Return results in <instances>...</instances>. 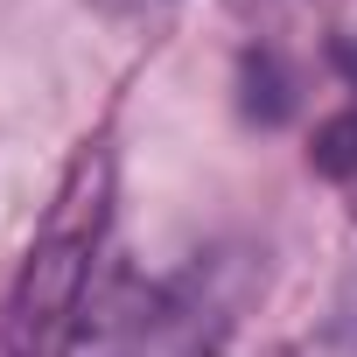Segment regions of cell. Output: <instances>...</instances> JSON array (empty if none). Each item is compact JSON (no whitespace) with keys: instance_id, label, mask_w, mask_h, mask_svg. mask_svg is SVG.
I'll use <instances>...</instances> for the list:
<instances>
[{"instance_id":"obj_7","label":"cell","mask_w":357,"mask_h":357,"mask_svg":"<svg viewBox=\"0 0 357 357\" xmlns=\"http://www.w3.org/2000/svg\"><path fill=\"white\" fill-rule=\"evenodd\" d=\"M98 8H105L112 22H154V15L168 8V0H98Z\"/></svg>"},{"instance_id":"obj_5","label":"cell","mask_w":357,"mask_h":357,"mask_svg":"<svg viewBox=\"0 0 357 357\" xmlns=\"http://www.w3.org/2000/svg\"><path fill=\"white\" fill-rule=\"evenodd\" d=\"M315 175H329V183H350L357 175V112H336L315 126V147H308Z\"/></svg>"},{"instance_id":"obj_8","label":"cell","mask_w":357,"mask_h":357,"mask_svg":"<svg viewBox=\"0 0 357 357\" xmlns=\"http://www.w3.org/2000/svg\"><path fill=\"white\" fill-rule=\"evenodd\" d=\"M329 56H336V70L357 84V36H336V43H329Z\"/></svg>"},{"instance_id":"obj_9","label":"cell","mask_w":357,"mask_h":357,"mask_svg":"<svg viewBox=\"0 0 357 357\" xmlns=\"http://www.w3.org/2000/svg\"><path fill=\"white\" fill-rule=\"evenodd\" d=\"M0 357H36V350L15 336V322H8V315H0Z\"/></svg>"},{"instance_id":"obj_1","label":"cell","mask_w":357,"mask_h":357,"mask_svg":"<svg viewBox=\"0 0 357 357\" xmlns=\"http://www.w3.org/2000/svg\"><path fill=\"white\" fill-rule=\"evenodd\" d=\"M105 211H112V154H105V147H84V154L70 161V175H63V190H56V204H50V218H43L29 259H22V280H15L8 308H0L36 357L50 350V336L70 322L84 280L98 273Z\"/></svg>"},{"instance_id":"obj_10","label":"cell","mask_w":357,"mask_h":357,"mask_svg":"<svg viewBox=\"0 0 357 357\" xmlns=\"http://www.w3.org/2000/svg\"><path fill=\"white\" fill-rule=\"evenodd\" d=\"M343 190H350V211H357V175H350V183H343Z\"/></svg>"},{"instance_id":"obj_3","label":"cell","mask_w":357,"mask_h":357,"mask_svg":"<svg viewBox=\"0 0 357 357\" xmlns=\"http://www.w3.org/2000/svg\"><path fill=\"white\" fill-rule=\"evenodd\" d=\"M245 287H252L245 252H211V259H197L183 280L161 287V308H154V350H161V357H211V350L225 343V329L238 322Z\"/></svg>"},{"instance_id":"obj_6","label":"cell","mask_w":357,"mask_h":357,"mask_svg":"<svg viewBox=\"0 0 357 357\" xmlns=\"http://www.w3.org/2000/svg\"><path fill=\"white\" fill-rule=\"evenodd\" d=\"M322 343H329L336 357H357V259H350V266H343V280H336V301H329Z\"/></svg>"},{"instance_id":"obj_4","label":"cell","mask_w":357,"mask_h":357,"mask_svg":"<svg viewBox=\"0 0 357 357\" xmlns=\"http://www.w3.org/2000/svg\"><path fill=\"white\" fill-rule=\"evenodd\" d=\"M238 112L252 126H287L294 119V77H287V63L273 50H245V63H238Z\"/></svg>"},{"instance_id":"obj_2","label":"cell","mask_w":357,"mask_h":357,"mask_svg":"<svg viewBox=\"0 0 357 357\" xmlns=\"http://www.w3.org/2000/svg\"><path fill=\"white\" fill-rule=\"evenodd\" d=\"M154 308L161 287L133 259H98L63 322V357H154Z\"/></svg>"}]
</instances>
